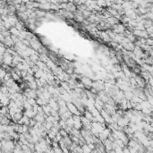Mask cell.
Segmentation results:
<instances>
[{
	"instance_id": "7402d4cb",
	"label": "cell",
	"mask_w": 153,
	"mask_h": 153,
	"mask_svg": "<svg viewBox=\"0 0 153 153\" xmlns=\"http://www.w3.org/2000/svg\"><path fill=\"white\" fill-rule=\"evenodd\" d=\"M122 150H123V153H130V151H129L128 148L126 147V146H124V147L122 149Z\"/></svg>"
},
{
	"instance_id": "3957f363",
	"label": "cell",
	"mask_w": 153,
	"mask_h": 153,
	"mask_svg": "<svg viewBox=\"0 0 153 153\" xmlns=\"http://www.w3.org/2000/svg\"><path fill=\"white\" fill-rule=\"evenodd\" d=\"M106 23H109V24H110L111 26H114V25L119 24V20H118V19L115 18V17L111 16L110 18L107 19V20H106Z\"/></svg>"
},
{
	"instance_id": "e0dca14e",
	"label": "cell",
	"mask_w": 153,
	"mask_h": 153,
	"mask_svg": "<svg viewBox=\"0 0 153 153\" xmlns=\"http://www.w3.org/2000/svg\"><path fill=\"white\" fill-rule=\"evenodd\" d=\"M67 111V108L66 107H64V108H59V109H58V115H63L64 113H65Z\"/></svg>"
},
{
	"instance_id": "ffe728a7",
	"label": "cell",
	"mask_w": 153,
	"mask_h": 153,
	"mask_svg": "<svg viewBox=\"0 0 153 153\" xmlns=\"http://www.w3.org/2000/svg\"><path fill=\"white\" fill-rule=\"evenodd\" d=\"M145 31L147 32L148 35H150V34H153V27H149L147 29H145Z\"/></svg>"
},
{
	"instance_id": "d6986e66",
	"label": "cell",
	"mask_w": 153,
	"mask_h": 153,
	"mask_svg": "<svg viewBox=\"0 0 153 153\" xmlns=\"http://www.w3.org/2000/svg\"><path fill=\"white\" fill-rule=\"evenodd\" d=\"M36 123L37 122L35 121L34 119H30V123H29V127L30 128H32L33 127V126L35 125V124H36Z\"/></svg>"
},
{
	"instance_id": "8992f818",
	"label": "cell",
	"mask_w": 153,
	"mask_h": 153,
	"mask_svg": "<svg viewBox=\"0 0 153 153\" xmlns=\"http://www.w3.org/2000/svg\"><path fill=\"white\" fill-rule=\"evenodd\" d=\"M123 49L125 50V51H133V49H135L134 45H133V43H128V44L126 45H124L123 46Z\"/></svg>"
},
{
	"instance_id": "4fadbf2b",
	"label": "cell",
	"mask_w": 153,
	"mask_h": 153,
	"mask_svg": "<svg viewBox=\"0 0 153 153\" xmlns=\"http://www.w3.org/2000/svg\"><path fill=\"white\" fill-rule=\"evenodd\" d=\"M48 60H49L48 56H45V55H40V56H39V61H41V62L44 63V64L47 63Z\"/></svg>"
},
{
	"instance_id": "9c48e42d",
	"label": "cell",
	"mask_w": 153,
	"mask_h": 153,
	"mask_svg": "<svg viewBox=\"0 0 153 153\" xmlns=\"http://www.w3.org/2000/svg\"><path fill=\"white\" fill-rule=\"evenodd\" d=\"M124 97L126 100H131L133 97V94L132 91H125V92H124Z\"/></svg>"
},
{
	"instance_id": "277c9868",
	"label": "cell",
	"mask_w": 153,
	"mask_h": 153,
	"mask_svg": "<svg viewBox=\"0 0 153 153\" xmlns=\"http://www.w3.org/2000/svg\"><path fill=\"white\" fill-rule=\"evenodd\" d=\"M36 115H37V114L34 113L32 110H24V111H23V115L27 117L29 119H33Z\"/></svg>"
},
{
	"instance_id": "6da1fadb",
	"label": "cell",
	"mask_w": 153,
	"mask_h": 153,
	"mask_svg": "<svg viewBox=\"0 0 153 153\" xmlns=\"http://www.w3.org/2000/svg\"><path fill=\"white\" fill-rule=\"evenodd\" d=\"M66 108H67V110H68L69 112H71L72 115H80L81 117V114L78 112L77 109H76V108H75V106H74L72 102H68V103H66Z\"/></svg>"
},
{
	"instance_id": "7a4b0ae2",
	"label": "cell",
	"mask_w": 153,
	"mask_h": 153,
	"mask_svg": "<svg viewBox=\"0 0 153 153\" xmlns=\"http://www.w3.org/2000/svg\"><path fill=\"white\" fill-rule=\"evenodd\" d=\"M76 6L74 5L73 2H68L66 5V8H65V11H67V12H70V13H75L76 12Z\"/></svg>"
},
{
	"instance_id": "8fae6325",
	"label": "cell",
	"mask_w": 153,
	"mask_h": 153,
	"mask_svg": "<svg viewBox=\"0 0 153 153\" xmlns=\"http://www.w3.org/2000/svg\"><path fill=\"white\" fill-rule=\"evenodd\" d=\"M43 74H44V72L42 71V70H39L38 72H36V73H34V78L35 79H40L43 76Z\"/></svg>"
},
{
	"instance_id": "2e32d148",
	"label": "cell",
	"mask_w": 153,
	"mask_h": 153,
	"mask_svg": "<svg viewBox=\"0 0 153 153\" xmlns=\"http://www.w3.org/2000/svg\"><path fill=\"white\" fill-rule=\"evenodd\" d=\"M58 133H59V134L61 135V137H62V138H65V137H67V136H68V133L65 132L64 129H60L59 132H58Z\"/></svg>"
},
{
	"instance_id": "30bf717a",
	"label": "cell",
	"mask_w": 153,
	"mask_h": 153,
	"mask_svg": "<svg viewBox=\"0 0 153 153\" xmlns=\"http://www.w3.org/2000/svg\"><path fill=\"white\" fill-rule=\"evenodd\" d=\"M21 148H22V151H23V153H33V151H34V150H31L27 145H24V144H23Z\"/></svg>"
},
{
	"instance_id": "52a82bcc",
	"label": "cell",
	"mask_w": 153,
	"mask_h": 153,
	"mask_svg": "<svg viewBox=\"0 0 153 153\" xmlns=\"http://www.w3.org/2000/svg\"><path fill=\"white\" fill-rule=\"evenodd\" d=\"M33 119L36 122H38V123H41V124H43L45 122L44 115H38V114H37V115H35V117H34Z\"/></svg>"
},
{
	"instance_id": "5bb4252c",
	"label": "cell",
	"mask_w": 153,
	"mask_h": 153,
	"mask_svg": "<svg viewBox=\"0 0 153 153\" xmlns=\"http://www.w3.org/2000/svg\"><path fill=\"white\" fill-rule=\"evenodd\" d=\"M26 101H27L28 103H29L31 107H33V106H35V105H36V99H31V98H28Z\"/></svg>"
},
{
	"instance_id": "ac0fdd59",
	"label": "cell",
	"mask_w": 153,
	"mask_h": 153,
	"mask_svg": "<svg viewBox=\"0 0 153 153\" xmlns=\"http://www.w3.org/2000/svg\"><path fill=\"white\" fill-rule=\"evenodd\" d=\"M50 115L53 117H59V115H58V112L56 110H54V109H51L50 110Z\"/></svg>"
},
{
	"instance_id": "ba28073f",
	"label": "cell",
	"mask_w": 153,
	"mask_h": 153,
	"mask_svg": "<svg viewBox=\"0 0 153 153\" xmlns=\"http://www.w3.org/2000/svg\"><path fill=\"white\" fill-rule=\"evenodd\" d=\"M42 109H43V112H44V114L46 115H50V110H51V108L49 106V105H45V106H42Z\"/></svg>"
},
{
	"instance_id": "44dd1931",
	"label": "cell",
	"mask_w": 153,
	"mask_h": 153,
	"mask_svg": "<svg viewBox=\"0 0 153 153\" xmlns=\"http://www.w3.org/2000/svg\"><path fill=\"white\" fill-rule=\"evenodd\" d=\"M87 145H88V147L89 148V150H91V151H92V150H95V148H96V146L94 145L93 143H89V144H87Z\"/></svg>"
},
{
	"instance_id": "7c38bea8",
	"label": "cell",
	"mask_w": 153,
	"mask_h": 153,
	"mask_svg": "<svg viewBox=\"0 0 153 153\" xmlns=\"http://www.w3.org/2000/svg\"><path fill=\"white\" fill-rule=\"evenodd\" d=\"M65 124H66V126H69V127H71V128H73V125H74V122H73V120L72 117H70V118H68L65 121Z\"/></svg>"
},
{
	"instance_id": "9a60e30c",
	"label": "cell",
	"mask_w": 153,
	"mask_h": 153,
	"mask_svg": "<svg viewBox=\"0 0 153 153\" xmlns=\"http://www.w3.org/2000/svg\"><path fill=\"white\" fill-rule=\"evenodd\" d=\"M82 151H83V153H91V150H89V148L88 147L87 144H84V145L82 147Z\"/></svg>"
},
{
	"instance_id": "5b68a950",
	"label": "cell",
	"mask_w": 153,
	"mask_h": 153,
	"mask_svg": "<svg viewBox=\"0 0 153 153\" xmlns=\"http://www.w3.org/2000/svg\"><path fill=\"white\" fill-rule=\"evenodd\" d=\"M72 114H71V112H69L68 110L66 111L65 113H64L63 115H59V117H60V120H63V121H66L67 119L68 118H70V117H72Z\"/></svg>"
}]
</instances>
